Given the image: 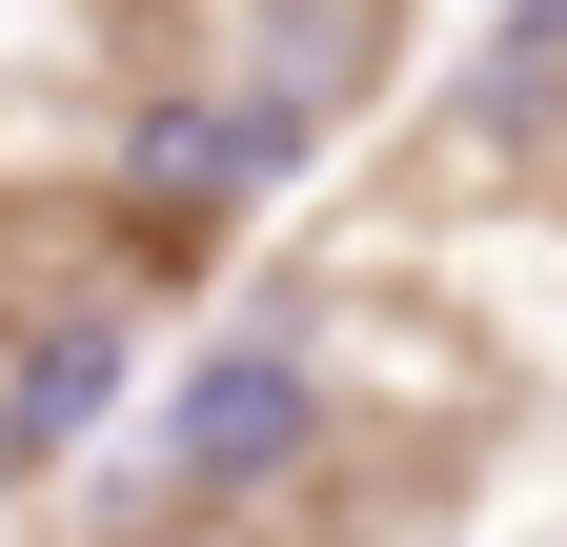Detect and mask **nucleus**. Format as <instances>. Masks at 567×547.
Masks as SVG:
<instances>
[{
    "label": "nucleus",
    "instance_id": "nucleus-1",
    "mask_svg": "<svg viewBox=\"0 0 567 547\" xmlns=\"http://www.w3.org/2000/svg\"><path fill=\"white\" fill-rule=\"evenodd\" d=\"M324 446V365L284 345V324H224V345H203L183 385H163V466L203 507H244V487H284V466Z\"/></svg>",
    "mask_w": 567,
    "mask_h": 547
},
{
    "label": "nucleus",
    "instance_id": "nucleus-2",
    "mask_svg": "<svg viewBox=\"0 0 567 547\" xmlns=\"http://www.w3.org/2000/svg\"><path fill=\"white\" fill-rule=\"evenodd\" d=\"M122 385V324H61V345H21V385H0V446H82Z\"/></svg>",
    "mask_w": 567,
    "mask_h": 547
}]
</instances>
